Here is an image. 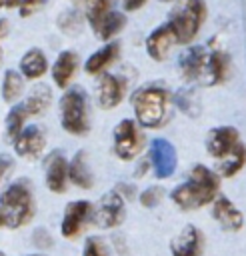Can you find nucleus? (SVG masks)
<instances>
[{"instance_id": "nucleus-25", "label": "nucleus", "mask_w": 246, "mask_h": 256, "mask_svg": "<svg viewBox=\"0 0 246 256\" xmlns=\"http://www.w3.org/2000/svg\"><path fill=\"white\" fill-rule=\"evenodd\" d=\"M24 92V78L16 70H6L2 78V100L6 104H14Z\"/></svg>"}, {"instance_id": "nucleus-37", "label": "nucleus", "mask_w": 246, "mask_h": 256, "mask_svg": "<svg viewBox=\"0 0 246 256\" xmlns=\"http://www.w3.org/2000/svg\"><path fill=\"white\" fill-rule=\"evenodd\" d=\"M8 34V20L0 18V38H4ZM0 64H2V48H0Z\"/></svg>"}, {"instance_id": "nucleus-21", "label": "nucleus", "mask_w": 246, "mask_h": 256, "mask_svg": "<svg viewBox=\"0 0 246 256\" xmlns=\"http://www.w3.org/2000/svg\"><path fill=\"white\" fill-rule=\"evenodd\" d=\"M50 104H52V90L46 84H36L30 88L22 106L28 112V116H40L42 112L48 110Z\"/></svg>"}, {"instance_id": "nucleus-7", "label": "nucleus", "mask_w": 246, "mask_h": 256, "mask_svg": "<svg viewBox=\"0 0 246 256\" xmlns=\"http://www.w3.org/2000/svg\"><path fill=\"white\" fill-rule=\"evenodd\" d=\"M124 216H126V204L116 190L106 192L100 198V204L94 212V220L100 228H116L124 222Z\"/></svg>"}, {"instance_id": "nucleus-2", "label": "nucleus", "mask_w": 246, "mask_h": 256, "mask_svg": "<svg viewBox=\"0 0 246 256\" xmlns=\"http://www.w3.org/2000/svg\"><path fill=\"white\" fill-rule=\"evenodd\" d=\"M136 120L146 128H160L170 118V94L162 86H144L132 94Z\"/></svg>"}, {"instance_id": "nucleus-35", "label": "nucleus", "mask_w": 246, "mask_h": 256, "mask_svg": "<svg viewBox=\"0 0 246 256\" xmlns=\"http://www.w3.org/2000/svg\"><path fill=\"white\" fill-rule=\"evenodd\" d=\"M122 2H124L126 10H138V8H142L146 4V0H122Z\"/></svg>"}, {"instance_id": "nucleus-9", "label": "nucleus", "mask_w": 246, "mask_h": 256, "mask_svg": "<svg viewBox=\"0 0 246 256\" xmlns=\"http://www.w3.org/2000/svg\"><path fill=\"white\" fill-rule=\"evenodd\" d=\"M44 180L48 190L62 194L66 192V184H68V162L64 158V154L60 150H54L46 156L44 160Z\"/></svg>"}, {"instance_id": "nucleus-15", "label": "nucleus", "mask_w": 246, "mask_h": 256, "mask_svg": "<svg viewBox=\"0 0 246 256\" xmlns=\"http://www.w3.org/2000/svg\"><path fill=\"white\" fill-rule=\"evenodd\" d=\"M178 64H180L182 74H184L188 80H196V78H200V76L206 74L208 52H206L204 46H192V48H188V50L180 56Z\"/></svg>"}, {"instance_id": "nucleus-5", "label": "nucleus", "mask_w": 246, "mask_h": 256, "mask_svg": "<svg viewBox=\"0 0 246 256\" xmlns=\"http://www.w3.org/2000/svg\"><path fill=\"white\" fill-rule=\"evenodd\" d=\"M60 122L62 128L74 136H84L90 130L88 102L80 88H70L60 98Z\"/></svg>"}, {"instance_id": "nucleus-12", "label": "nucleus", "mask_w": 246, "mask_h": 256, "mask_svg": "<svg viewBox=\"0 0 246 256\" xmlns=\"http://www.w3.org/2000/svg\"><path fill=\"white\" fill-rule=\"evenodd\" d=\"M172 256H200L202 254V232L188 224L170 242Z\"/></svg>"}, {"instance_id": "nucleus-1", "label": "nucleus", "mask_w": 246, "mask_h": 256, "mask_svg": "<svg viewBox=\"0 0 246 256\" xmlns=\"http://www.w3.org/2000/svg\"><path fill=\"white\" fill-rule=\"evenodd\" d=\"M218 194V176L204 164H196L180 186L170 194L172 202L182 210H196L210 204Z\"/></svg>"}, {"instance_id": "nucleus-26", "label": "nucleus", "mask_w": 246, "mask_h": 256, "mask_svg": "<svg viewBox=\"0 0 246 256\" xmlns=\"http://www.w3.org/2000/svg\"><path fill=\"white\" fill-rule=\"evenodd\" d=\"M124 26H126V16L122 12H112L110 10L94 32L100 36V40H112Z\"/></svg>"}, {"instance_id": "nucleus-18", "label": "nucleus", "mask_w": 246, "mask_h": 256, "mask_svg": "<svg viewBox=\"0 0 246 256\" xmlns=\"http://www.w3.org/2000/svg\"><path fill=\"white\" fill-rule=\"evenodd\" d=\"M78 70V56L72 50H64L58 54L54 66H52V78L58 88H68L74 74Z\"/></svg>"}, {"instance_id": "nucleus-22", "label": "nucleus", "mask_w": 246, "mask_h": 256, "mask_svg": "<svg viewBox=\"0 0 246 256\" xmlns=\"http://www.w3.org/2000/svg\"><path fill=\"white\" fill-rule=\"evenodd\" d=\"M68 178H70V182L76 184L78 188H84V190L92 188L94 178H92V172H90V168H88V164H86V154H84V150L76 152L74 158L68 162Z\"/></svg>"}, {"instance_id": "nucleus-16", "label": "nucleus", "mask_w": 246, "mask_h": 256, "mask_svg": "<svg viewBox=\"0 0 246 256\" xmlns=\"http://www.w3.org/2000/svg\"><path fill=\"white\" fill-rule=\"evenodd\" d=\"M212 214L216 218V222L224 228V230H230V232H238L244 224V218L240 214V210L224 196L216 198L214 200V208H212Z\"/></svg>"}, {"instance_id": "nucleus-13", "label": "nucleus", "mask_w": 246, "mask_h": 256, "mask_svg": "<svg viewBox=\"0 0 246 256\" xmlns=\"http://www.w3.org/2000/svg\"><path fill=\"white\" fill-rule=\"evenodd\" d=\"M126 94V80L116 74H104L98 84V104L106 110L116 108Z\"/></svg>"}, {"instance_id": "nucleus-4", "label": "nucleus", "mask_w": 246, "mask_h": 256, "mask_svg": "<svg viewBox=\"0 0 246 256\" xmlns=\"http://www.w3.org/2000/svg\"><path fill=\"white\" fill-rule=\"evenodd\" d=\"M206 18V4L204 0H176L170 12V28L176 36V42L188 44L192 42Z\"/></svg>"}, {"instance_id": "nucleus-27", "label": "nucleus", "mask_w": 246, "mask_h": 256, "mask_svg": "<svg viewBox=\"0 0 246 256\" xmlns=\"http://www.w3.org/2000/svg\"><path fill=\"white\" fill-rule=\"evenodd\" d=\"M26 120H28V112L24 110L22 104H14L8 110V114H6V136H8L10 142H14L16 136L22 132Z\"/></svg>"}, {"instance_id": "nucleus-29", "label": "nucleus", "mask_w": 246, "mask_h": 256, "mask_svg": "<svg viewBox=\"0 0 246 256\" xmlns=\"http://www.w3.org/2000/svg\"><path fill=\"white\" fill-rule=\"evenodd\" d=\"M84 26V16L78 10H66L58 18V28L64 34H78Z\"/></svg>"}, {"instance_id": "nucleus-6", "label": "nucleus", "mask_w": 246, "mask_h": 256, "mask_svg": "<svg viewBox=\"0 0 246 256\" xmlns=\"http://www.w3.org/2000/svg\"><path fill=\"white\" fill-rule=\"evenodd\" d=\"M144 148V136L134 120L124 118L114 128V154L120 160L136 158Z\"/></svg>"}, {"instance_id": "nucleus-8", "label": "nucleus", "mask_w": 246, "mask_h": 256, "mask_svg": "<svg viewBox=\"0 0 246 256\" xmlns=\"http://www.w3.org/2000/svg\"><path fill=\"white\" fill-rule=\"evenodd\" d=\"M150 162L158 178H170L176 172L178 164L176 148L164 138H154L150 142Z\"/></svg>"}, {"instance_id": "nucleus-41", "label": "nucleus", "mask_w": 246, "mask_h": 256, "mask_svg": "<svg viewBox=\"0 0 246 256\" xmlns=\"http://www.w3.org/2000/svg\"><path fill=\"white\" fill-rule=\"evenodd\" d=\"M0 256H4V252H0Z\"/></svg>"}, {"instance_id": "nucleus-14", "label": "nucleus", "mask_w": 246, "mask_h": 256, "mask_svg": "<svg viewBox=\"0 0 246 256\" xmlns=\"http://www.w3.org/2000/svg\"><path fill=\"white\" fill-rule=\"evenodd\" d=\"M238 130L232 126H218L214 130H210L208 140H206V148L210 152V156H214L216 160L224 158L228 152H232V148L238 144Z\"/></svg>"}, {"instance_id": "nucleus-11", "label": "nucleus", "mask_w": 246, "mask_h": 256, "mask_svg": "<svg viewBox=\"0 0 246 256\" xmlns=\"http://www.w3.org/2000/svg\"><path fill=\"white\" fill-rule=\"evenodd\" d=\"M12 144H14V152L18 156L34 160L42 154V150L46 146V136H44V130L40 126L32 124V126H24Z\"/></svg>"}, {"instance_id": "nucleus-33", "label": "nucleus", "mask_w": 246, "mask_h": 256, "mask_svg": "<svg viewBox=\"0 0 246 256\" xmlns=\"http://www.w3.org/2000/svg\"><path fill=\"white\" fill-rule=\"evenodd\" d=\"M48 0H20V6H18V12L22 18H28L32 14H36Z\"/></svg>"}, {"instance_id": "nucleus-39", "label": "nucleus", "mask_w": 246, "mask_h": 256, "mask_svg": "<svg viewBox=\"0 0 246 256\" xmlns=\"http://www.w3.org/2000/svg\"><path fill=\"white\" fill-rule=\"evenodd\" d=\"M30 256H44V254H30Z\"/></svg>"}, {"instance_id": "nucleus-31", "label": "nucleus", "mask_w": 246, "mask_h": 256, "mask_svg": "<svg viewBox=\"0 0 246 256\" xmlns=\"http://www.w3.org/2000/svg\"><path fill=\"white\" fill-rule=\"evenodd\" d=\"M82 256H108V250L104 246V242L100 238H88L86 244H84V252Z\"/></svg>"}, {"instance_id": "nucleus-38", "label": "nucleus", "mask_w": 246, "mask_h": 256, "mask_svg": "<svg viewBox=\"0 0 246 256\" xmlns=\"http://www.w3.org/2000/svg\"><path fill=\"white\" fill-rule=\"evenodd\" d=\"M0 226H6V222H4V214H2V210H0Z\"/></svg>"}, {"instance_id": "nucleus-10", "label": "nucleus", "mask_w": 246, "mask_h": 256, "mask_svg": "<svg viewBox=\"0 0 246 256\" xmlns=\"http://www.w3.org/2000/svg\"><path fill=\"white\" fill-rule=\"evenodd\" d=\"M90 212H92L90 202H86V200L70 202V204L64 208V218H62V224H60L62 236L68 238V240L76 238V236L82 232L84 224L88 222Z\"/></svg>"}, {"instance_id": "nucleus-23", "label": "nucleus", "mask_w": 246, "mask_h": 256, "mask_svg": "<svg viewBox=\"0 0 246 256\" xmlns=\"http://www.w3.org/2000/svg\"><path fill=\"white\" fill-rule=\"evenodd\" d=\"M230 70V60L224 52L214 50L212 54H208V64H206V84H218L224 82Z\"/></svg>"}, {"instance_id": "nucleus-30", "label": "nucleus", "mask_w": 246, "mask_h": 256, "mask_svg": "<svg viewBox=\"0 0 246 256\" xmlns=\"http://www.w3.org/2000/svg\"><path fill=\"white\" fill-rule=\"evenodd\" d=\"M164 198V190L160 186H148L142 194H140V204L146 208H154L160 204V200Z\"/></svg>"}, {"instance_id": "nucleus-36", "label": "nucleus", "mask_w": 246, "mask_h": 256, "mask_svg": "<svg viewBox=\"0 0 246 256\" xmlns=\"http://www.w3.org/2000/svg\"><path fill=\"white\" fill-rule=\"evenodd\" d=\"M18 6H20V0H0V10H12Z\"/></svg>"}, {"instance_id": "nucleus-17", "label": "nucleus", "mask_w": 246, "mask_h": 256, "mask_svg": "<svg viewBox=\"0 0 246 256\" xmlns=\"http://www.w3.org/2000/svg\"><path fill=\"white\" fill-rule=\"evenodd\" d=\"M176 42V36H174V32H172V28H170V24H162V26H158L150 36H148V40H146V50H148V54L154 58V60H164L166 58V54H168V50L172 48V44Z\"/></svg>"}, {"instance_id": "nucleus-32", "label": "nucleus", "mask_w": 246, "mask_h": 256, "mask_svg": "<svg viewBox=\"0 0 246 256\" xmlns=\"http://www.w3.org/2000/svg\"><path fill=\"white\" fill-rule=\"evenodd\" d=\"M32 242H34V246L40 248V250H48V248H52V244H54V240H52V236H50V232H48L46 228H36L34 234H32Z\"/></svg>"}, {"instance_id": "nucleus-40", "label": "nucleus", "mask_w": 246, "mask_h": 256, "mask_svg": "<svg viewBox=\"0 0 246 256\" xmlns=\"http://www.w3.org/2000/svg\"><path fill=\"white\" fill-rule=\"evenodd\" d=\"M162 2H170V0H162Z\"/></svg>"}, {"instance_id": "nucleus-3", "label": "nucleus", "mask_w": 246, "mask_h": 256, "mask_svg": "<svg viewBox=\"0 0 246 256\" xmlns=\"http://www.w3.org/2000/svg\"><path fill=\"white\" fill-rule=\"evenodd\" d=\"M0 210L8 228L26 226L34 216V196L30 182L16 180L0 194Z\"/></svg>"}, {"instance_id": "nucleus-28", "label": "nucleus", "mask_w": 246, "mask_h": 256, "mask_svg": "<svg viewBox=\"0 0 246 256\" xmlns=\"http://www.w3.org/2000/svg\"><path fill=\"white\" fill-rule=\"evenodd\" d=\"M108 12H110V0H86V20L94 30Z\"/></svg>"}, {"instance_id": "nucleus-19", "label": "nucleus", "mask_w": 246, "mask_h": 256, "mask_svg": "<svg viewBox=\"0 0 246 256\" xmlns=\"http://www.w3.org/2000/svg\"><path fill=\"white\" fill-rule=\"evenodd\" d=\"M46 70H48V60L40 48H30L20 58V72L22 78L26 80H38L46 74Z\"/></svg>"}, {"instance_id": "nucleus-24", "label": "nucleus", "mask_w": 246, "mask_h": 256, "mask_svg": "<svg viewBox=\"0 0 246 256\" xmlns=\"http://www.w3.org/2000/svg\"><path fill=\"white\" fill-rule=\"evenodd\" d=\"M244 164H246V148H244V144L238 142L232 148V152H228L224 158L218 160L216 170L222 176H234L236 172H240L244 168Z\"/></svg>"}, {"instance_id": "nucleus-34", "label": "nucleus", "mask_w": 246, "mask_h": 256, "mask_svg": "<svg viewBox=\"0 0 246 256\" xmlns=\"http://www.w3.org/2000/svg\"><path fill=\"white\" fill-rule=\"evenodd\" d=\"M12 168H14V160H12V156H8V154H0V186H2V182L8 178V174L12 172Z\"/></svg>"}, {"instance_id": "nucleus-20", "label": "nucleus", "mask_w": 246, "mask_h": 256, "mask_svg": "<svg viewBox=\"0 0 246 256\" xmlns=\"http://www.w3.org/2000/svg\"><path fill=\"white\" fill-rule=\"evenodd\" d=\"M118 54H120V44H118V42H108L104 48L96 50V52L86 60L84 70H86L88 74H100V72H104V70L118 58Z\"/></svg>"}]
</instances>
